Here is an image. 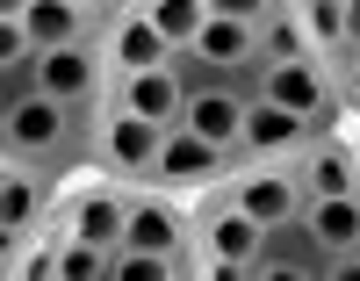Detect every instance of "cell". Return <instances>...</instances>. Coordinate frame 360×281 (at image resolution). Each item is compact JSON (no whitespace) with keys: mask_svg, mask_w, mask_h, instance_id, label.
Instances as JSON below:
<instances>
[{"mask_svg":"<svg viewBox=\"0 0 360 281\" xmlns=\"http://www.w3.org/2000/svg\"><path fill=\"white\" fill-rule=\"evenodd\" d=\"M180 51H195L209 73H224V80H245L259 73V29L252 22H224V15H209L195 29V44H180Z\"/></svg>","mask_w":360,"mask_h":281,"instance_id":"obj_17","label":"cell"},{"mask_svg":"<svg viewBox=\"0 0 360 281\" xmlns=\"http://www.w3.org/2000/svg\"><path fill=\"white\" fill-rule=\"evenodd\" d=\"M94 137H101V108H65L44 87L0 101V159L22 166H51V173H94Z\"/></svg>","mask_w":360,"mask_h":281,"instance_id":"obj_1","label":"cell"},{"mask_svg":"<svg viewBox=\"0 0 360 281\" xmlns=\"http://www.w3.org/2000/svg\"><path fill=\"white\" fill-rule=\"evenodd\" d=\"M238 173V151L231 144H209L195 137L188 123H166V137H159V159H152V180L144 187H166V195H209V187H224Z\"/></svg>","mask_w":360,"mask_h":281,"instance_id":"obj_4","label":"cell"},{"mask_svg":"<svg viewBox=\"0 0 360 281\" xmlns=\"http://www.w3.org/2000/svg\"><path fill=\"white\" fill-rule=\"evenodd\" d=\"M303 231L324 245V267H339L346 253H360V195H310Z\"/></svg>","mask_w":360,"mask_h":281,"instance_id":"obj_18","label":"cell"},{"mask_svg":"<svg viewBox=\"0 0 360 281\" xmlns=\"http://www.w3.org/2000/svg\"><path fill=\"white\" fill-rule=\"evenodd\" d=\"M295 15H303L317 58H339L346 51V0H295Z\"/></svg>","mask_w":360,"mask_h":281,"instance_id":"obj_21","label":"cell"},{"mask_svg":"<svg viewBox=\"0 0 360 281\" xmlns=\"http://www.w3.org/2000/svg\"><path fill=\"white\" fill-rule=\"evenodd\" d=\"M252 73L245 80H209V87H188V101H180V123H188L195 137L209 144H231L238 151V130H245V108H252Z\"/></svg>","mask_w":360,"mask_h":281,"instance_id":"obj_11","label":"cell"},{"mask_svg":"<svg viewBox=\"0 0 360 281\" xmlns=\"http://www.w3.org/2000/svg\"><path fill=\"white\" fill-rule=\"evenodd\" d=\"M332 281H360V253H346V260L332 267Z\"/></svg>","mask_w":360,"mask_h":281,"instance_id":"obj_26","label":"cell"},{"mask_svg":"<svg viewBox=\"0 0 360 281\" xmlns=\"http://www.w3.org/2000/svg\"><path fill=\"white\" fill-rule=\"evenodd\" d=\"M281 8H288V0H209V15H224V22H252V29L274 22Z\"/></svg>","mask_w":360,"mask_h":281,"instance_id":"obj_23","label":"cell"},{"mask_svg":"<svg viewBox=\"0 0 360 281\" xmlns=\"http://www.w3.org/2000/svg\"><path fill=\"white\" fill-rule=\"evenodd\" d=\"M58 281H108V245L72 238V231H65V253H58Z\"/></svg>","mask_w":360,"mask_h":281,"instance_id":"obj_22","label":"cell"},{"mask_svg":"<svg viewBox=\"0 0 360 281\" xmlns=\"http://www.w3.org/2000/svg\"><path fill=\"white\" fill-rule=\"evenodd\" d=\"M252 87L266 101H281L310 123V130H339L346 123V101H339V80H332V58H274V65H259Z\"/></svg>","mask_w":360,"mask_h":281,"instance_id":"obj_3","label":"cell"},{"mask_svg":"<svg viewBox=\"0 0 360 281\" xmlns=\"http://www.w3.org/2000/svg\"><path fill=\"white\" fill-rule=\"evenodd\" d=\"M274 58H317V44H310L303 15H295V0H288L274 22H259V65H274Z\"/></svg>","mask_w":360,"mask_h":281,"instance_id":"obj_19","label":"cell"},{"mask_svg":"<svg viewBox=\"0 0 360 281\" xmlns=\"http://www.w3.org/2000/svg\"><path fill=\"white\" fill-rule=\"evenodd\" d=\"M101 58H108L115 73H137V65H166L173 44L159 37V22L144 15V8H115L101 22Z\"/></svg>","mask_w":360,"mask_h":281,"instance_id":"obj_16","label":"cell"},{"mask_svg":"<svg viewBox=\"0 0 360 281\" xmlns=\"http://www.w3.org/2000/svg\"><path fill=\"white\" fill-rule=\"evenodd\" d=\"M123 245H144V253H195V209H188V195L130 187V231H123Z\"/></svg>","mask_w":360,"mask_h":281,"instance_id":"obj_10","label":"cell"},{"mask_svg":"<svg viewBox=\"0 0 360 281\" xmlns=\"http://www.w3.org/2000/svg\"><path fill=\"white\" fill-rule=\"evenodd\" d=\"M346 51H360V0H346Z\"/></svg>","mask_w":360,"mask_h":281,"instance_id":"obj_25","label":"cell"},{"mask_svg":"<svg viewBox=\"0 0 360 281\" xmlns=\"http://www.w3.org/2000/svg\"><path fill=\"white\" fill-rule=\"evenodd\" d=\"M224 187H231V202H245L266 231L288 224V216H303V202H310L288 159H238V173H231Z\"/></svg>","mask_w":360,"mask_h":281,"instance_id":"obj_9","label":"cell"},{"mask_svg":"<svg viewBox=\"0 0 360 281\" xmlns=\"http://www.w3.org/2000/svg\"><path fill=\"white\" fill-rule=\"evenodd\" d=\"M288 166H295V180H303V195H360V159H353L346 123L339 130H317Z\"/></svg>","mask_w":360,"mask_h":281,"instance_id":"obj_14","label":"cell"},{"mask_svg":"<svg viewBox=\"0 0 360 281\" xmlns=\"http://www.w3.org/2000/svg\"><path fill=\"white\" fill-rule=\"evenodd\" d=\"M252 281H332V267H324V245L303 231V216H288V224H274V231L259 238Z\"/></svg>","mask_w":360,"mask_h":281,"instance_id":"obj_12","label":"cell"},{"mask_svg":"<svg viewBox=\"0 0 360 281\" xmlns=\"http://www.w3.org/2000/svg\"><path fill=\"white\" fill-rule=\"evenodd\" d=\"M94 8H101V15H115V8H137V0H94Z\"/></svg>","mask_w":360,"mask_h":281,"instance_id":"obj_28","label":"cell"},{"mask_svg":"<svg viewBox=\"0 0 360 281\" xmlns=\"http://www.w3.org/2000/svg\"><path fill=\"white\" fill-rule=\"evenodd\" d=\"M346 137H353V159H360V115H346Z\"/></svg>","mask_w":360,"mask_h":281,"instance_id":"obj_27","label":"cell"},{"mask_svg":"<svg viewBox=\"0 0 360 281\" xmlns=\"http://www.w3.org/2000/svg\"><path fill=\"white\" fill-rule=\"evenodd\" d=\"M108 80H115V65L101 58V44H51V51H37V87L51 101H65V108H101Z\"/></svg>","mask_w":360,"mask_h":281,"instance_id":"obj_6","label":"cell"},{"mask_svg":"<svg viewBox=\"0 0 360 281\" xmlns=\"http://www.w3.org/2000/svg\"><path fill=\"white\" fill-rule=\"evenodd\" d=\"M58 231H72V238H94V245H123L130 231V180H108V173H72L65 180V195H58V216H51Z\"/></svg>","mask_w":360,"mask_h":281,"instance_id":"obj_5","label":"cell"},{"mask_svg":"<svg viewBox=\"0 0 360 281\" xmlns=\"http://www.w3.org/2000/svg\"><path fill=\"white\" fill-rule=\"evenodd\" d=\"M58 195H65V173L0 159V238H37L58 216Z\"/></svg>","mask_w":360,"mask_h":281,"instance_id":"obj_7","label":"cell"},{"mask_svg":"<svg viewBox=\"0 0 360 281\" xmlns=\"http://www.w3.org/2000/svg\"><path fill=\"white\" fill-rule=\"evenodd\" d=\"M137 8L159 22V37H166L173 51H180V44H195V29L209 22V0H137Z\"/></svg>","mask_w":360,"mask_h":281,"instance_id":"obj_20","label":"cell"},{"mask_svg":"<svg viewBox=\"0 0 360 281\" xmlns=\"http://www.w3.org/2000/svg\"><path fill=\"white\" fill-rule=\"evenodd\" d=\"M180 101H188V87H180L173 58H166V65H137V73H115V80H108V101H101V108H123V115H144V123H180Z\"/></svg>","mask_w":360,"mask_h":281,"instance_id":"obj_13","label":"cell"},{"mask_svg":"<svg viewBox=\"0 0 360 281\" xmlns=\"http://www.w3.org/2000/svg\"><path fill=\"white\" fill-rule=\"evenodd\" d=\"M332 80H339L346 115H360V51H339V58H332Z\"/></svg>","mask_w":360,"mask_h":281,"instance_id":"obj_24","label":"cell"},{"mask_svg":"<svg viewBox=\"0 0 360 281\" xmlns=\"http://www.w3.org/2000/svg\"><path fill=\"white\" fill-rule=\"evenodd\" d=\"M188 209H195L202 281H252V253H259L266 224H259L245 202H231V187H209V195H195Z\"/></svg>","mask_w":360,"mask_h":281,"instance_id":"obj_2","label":"cell"},{"mask_svg":"<svg viewBox=\"0 0 360 281\" xmlns=\"http://www.w3.org/2000/svg\"><path fill=\"white\" fill-rule=\"evenodd\" d=\"M159 137H166V123H144V115H123V108H101L94 173L144 187V180H152V159H159Z\"/></svg>","mask_w":360,"mask_h":281,"instance_id":"obj_8","label":"cell"},{"mask_svg":"<svg viewBox=\"0 0 360 281\" xmlns=\"http://www.w3.org/2000/svg\"><path fill=\"white\" fill-rule=\"evenodd\" d=\"M317 130L295 108L281 101H266V94H252V108H245V130H238V159H295Z\"/></svg>","mask_w":360,"mask_h":281,"instance_id":"obj_15","label":"cell"}]
</instances>
